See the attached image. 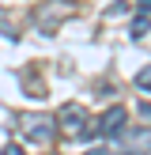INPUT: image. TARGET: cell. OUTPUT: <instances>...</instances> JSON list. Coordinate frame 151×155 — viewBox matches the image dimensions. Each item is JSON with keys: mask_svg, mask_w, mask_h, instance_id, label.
Masks as SVG:
<instances>
[{"mask_svg": "<svg viewBox=\"0 0 151 155\" xmlns=\"http://www.w3.org/2000/svg\"><path fill=\"white\" fill-rule=\"evenodd\" d=\"M57 125L64 129V133H72V136H83L87 133V110L76 106V102H64L57 110Z\"/></svg>", "mask_w": 151, "mask_h": 155, "instance_id": "3", "label": "cell"}, {"mask_svg": "<svg viewBox=\"0 0 151 155\" xmlns=\"http://www.w3.org/2000/svg\"><path fill=\"white\" fill-rule=\"evenodd\" d=\"M140 12H151V0H140Z\"/></svg>", "mask_w": 151, "mask_h": 155, "instance_id": "11", "label": "cell"}, {"mask_svg": "<svg viewBox=\"0 0 151 155\" xmlns=\"http://www.w3.org/2000/svg\"><path fill=\"white\" fill-rule=\"evenodd\" d=\"M15 121L27 133V140H34V144H49L53 140V117L49 114H19Z\"/></svg>", "mask_w": 151, "mask_h": 155, "instance_id": "2", "label": "cell"}, {"mask_svg": "<svg viewBox=\"0 0 151 155\" xmlns=\"http://www.w3.org/2000/svg\"><path fill=\"white\" fill-rule=\"evenodd\" d=\"M87 155H110V151H106V148H91Z\"/></svg>", "mask_w": 151, "mask_h": 155, "instance_id": "10", "label": "cell"}, {"mask_svg": "<svg viewBox=\"0 0 151 155\" xmlns=\"http://www.w3.org/2000/svg\"><path fill=\"white\" fill-rule=\"evenodd\" d=\"M68 15H72V4H64V0H60V4H53V12H49V15H45V12L38 15V23H42L45 30H53L60 19H68Z\"/></svg>", "mask_w": 151, "mask_h": 155, "instance_id": "4", "label": "cell"}, {"mask_svg": "<svg viewBox=\"0 0 151 155\" xmlns=\"http://www.w3.org/2000/svg\"><path fill=\"white\" fill-rule=\"evenodd\" d=\"M125 121H128L125 106H110V110H106L95 125L87 121V133H83L79 140H91V136H121V133H125Z\"/></svg>", "mask_w": 151, "mask_h": 155, "instance_id": "1", "label": "cell"}, {"mask_svg": "<svg viewBox=\"0 0 151 155\" xmlns=\"http://www.w3.org/2000/svg\"><path fill=\"white\" fill-rule=\"evenodd\" d=\"M125 8H128L125 0H113V4H110V15H121V12H125Z\"/></svg>", "mask_w": 151, "mask_h": 155, "instance_id": "7", "label": "cell"}, {"mask_svg": "<svg viewBox=\"0 0 151 155\" xmlns=\"http://www.w3.org/2000/svg\"><path fill=\"white\" fill-rule=\"evenodd\" d=\"M136 87L151 91V68H143V72H136Z\"/></svg>", "mask_w": 151, "mask_h": 155, "instance_id": "6", "label": "cell"}, {"mask_svg": "<svg viewBox=\"0 0 151 155\" xmlns=\"http://www.w3.org/2000/svg\"><path fill=\"white\" fill-rule=\"evenodd\" d=\"M140 114H143V117L151 121V106H147V102H140Z\"/></svg>", "mask_w": 151, "mask_h": 155, "instance_id": "9", "label": "cell"}, {"mask_svg": "<svg viewBox=\"0 0 151 155\" xmlns=\"http://www.w3.org/2000/svg\"><path fill=\"white\" fill-rule=\"evenodd\" d=\"M0 155H23V148H15V144H8V148L0 151Z\"/></svg>", "mask_w": 151, "mask_h": 155, "instance_id": "8", "label": "cell"}, {"mask_svg": "<svg viewBox=\"0 0 151 155\" xmlns=\"http://www.w3.org/2000/svg\"><path fill=\"white\" fill-rule=\"evenodd\" d=\"M147 30H151V19H147V15H140V19H132V38H143Z\"/></svg>", "mask_w": 151, "mask_h": 155, "instance_id": "5", "label": "cell"}]
</instances>
